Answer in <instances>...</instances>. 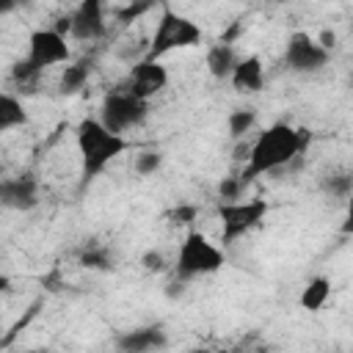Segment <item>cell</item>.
I'll use <instances>...</instances> for the list:
<instances>
[{
  "instance_id": "6",
  "label": "cell",
  "mask_w": 353,
  "mask_h": 353,
  "mask_svg": "<svg viewBox=\"0 0 353 353\" xmlns=\"http://www.w3.org/2000/svg\"><path fill=\"white\" fill-rule=\"evenodd\" d=\"M146 116H149V105H146V99H141V97H135L130 88H116V91H110L105 99H102V105H99V121L108 127V130H113V132H119V135H124L127 130H135V127H141L143 121H146Z\"/></svg>"
},
{
  "instance_id": "21",
  "label": "cell",
  "mask_w": 353,
  "mask_h": 353,
  "mask_svg": "<svg viewBox=\"0 0 353 353\" xmlns=\"http://www.w3.org/2000/svg\"><path fill=\"white\" fill-rule=\"evenodd\" d=\"M323 190L331 199H347L353 193V174H328L323 176Z\"/></svg>"
},
{
  "instance_id": "7",
  "label": "cell",
  "mask_w": 353,
  "mask_h": 353,
  "mask_svg": "<svg viewBox=\"0 0 353 353\" xmlns=\"http://www.w3.org/2000/svg\"><path fill=\"white\" fill-rule=\"evenodd\" d=\"M331 50H325L314 36L295 30L284 44V66L295 74H317L328 66Z\"/></svg>"
},
{
  "instance_id": "16",
  "label": "cell",
  "mask_w": 353,
  "mask_h": 353,
  "mask_svg": "<svg viewBox=\"0 0 353 353\" xmlns=\"http://www.w3.org/2000/svg\"><path fill=\"white\" fill-rule=\"evenodd\" d=\"M328 298H331V279L328 276H312L306 281V287L301 290L298 303L306 312H320L328 303Z\"/></svg>"
},
{
  "instance_id": "29",
  "label": "cell",
  "mask_w": 353,
  "mask_h": 353,
  "mask_svg": "<svg viewBox=\"0 0 353 353\" xmlns=\"http://www.w3.org/2000/svg\"><path fill=\"white\" fill-rule=\"evenodd\" d=\"M317 41H320L325 50H334V44H336V33H334V30H323V33L317 36Z\"/></svg>"
},
{
  "instance_id": "24",
  "label": "cell",
  "mask_w": 353,
  "mask_h": 353,
  "mask_svg": "<svg viewBox=\"0 0 353 353\" xmlns=\"http://www.w3.org/2000/svg\"><path fill=\"white\" fill-rule=\"evenodd\" d=\"M165 218H168L171 226H190V223L199 218V204H193V201H182V204L171 207Z\"/></svg>"
},
{
  "instance_id": "20",
  "label": "cell",
  "mask_w": 353,
  "mask_h": 353,
  "mask_svg": "<svg viewBox=\"0 0 353 353\" xmlns=\"http://www.w3.org/2000/svg\"><path fill=\"white\" fill-rule=\"evenodd\" d=\"M130 168H132V174H138V176H154V174L163 168V152L154 149V146L141 149V152L132 157Z\"/></svg>"
},
{
  "instance_id": "28",
  "label": "cell",
  "mask_w": 353,
  "mask_h": 353,
  "mask_svg": "<svg viewBox=\"0 0 353 353\" xmlns=\"http://www.w3.org/2000/svg\"><path fill=\"white\" fill-rule=\"evenodd\" d=\"M33 0H0V14L3 17H8L11 11H17V8H28Z\"/></svg>"
},
{
  "instance_id": "1",
  "label": "cell",
  "mask_w": 353,
  "mask_h": 353,
  "mask_svg": "<svg viewBox=\"0 0 353 353\" xmlns=\"http://www.w3.org/2000/svg\"><path fill=\"white\" fill-rule=\"evenodd\" d=\"M309 141H312V135L306 130H298L287 121H276V124L265 127L251 141V152H248V160H245L240 176L248 185V182H254L265 174H273V171L290 165L306 149Z\"/></svg>"
},
{
  "instance_id": "23",
  "label": "cell",
  "mask_w": 353,
  "mask_h": 353,
  "mask_svg": "<svg viewBox=\"0 0 353 353\" xmlns=\"http://www.w3.org/2000/svg\"><path fill=\"white\" fill-rule=\"evenodd\" d=\"M243 190H245V179L240 174L223 176L218 182V199L221 201H237V199H243Z\"/></svg>"
},
{
  "instance_id": "8",
  "label": "cell",
  "mask_w": 353,
  "mask_h": 353,
  "mask_svg": "<svg viewBox=\"0 0 353 353\" xmlns=\"http://www.w3.org/2000/svg\"><path fill=\"white\" fill-rule=\"evenodd\" d=\"M72 58L69 52V44H66V36L58 33L55 28H39L28 36V55H25V63L33 69V72H44L50 66H58V63H66Z\"/></svg>"
},
{
  "instance_id": "22",
  "label": "cell",
  "mask_w": 353,
  "mask_h": 353,
  "mask_svg": "<svg viewBox=\"0 0 353 353\" xmlns=\"http://www.w3.org/2000/svg\"><path fill=\"white\" fill-rule=\"evenodd\" d=\"M160 0H132V3H127L124 8H119L116 11V22L119 25H132L135 19H141L149 8H154Z\"/></svg>"
},
{
  "instance_id": "9",
  "label": "cell",
  "mask_w": 353,
  "mask_h": 353,
  "mask_svg": "<svg viewBox=\"0 0 353 353\" xmlns=\"http://www.w3.org/2000/svg\"><path fill=\"white\" fill-rule=\"evenodd\" d=\"M168 85V69L154 61V58H141L130 66V74L124 80V88H130L135 97L141 99H152L154 94H160Z\"/></svg>"
},
{
  "instance_id": "17",
  "label": "cell",
  "mask_w": 353,
  "mask_h": 353,
  "mask_svg": "<svg viewBox=\"0 0 353 353\" xmlns=\"http://www.w3.org/2000/svg\"><path fill=\"white\" fill-rule=\"evenodd\" d=\"M28 124V110L22 105V99L11 91H6L0 97V132H11L17 127Z\"/></svg>"
},
{
  "instance_id": "26",
  "label": "cell",
  "mask_w": 353,
  "mask_h": 353,
  "mask_svg": "<svg viewBox=\"0 0 353 353\" xmlns=\"http://www.w3.org/2000/svg\"><path fill=\"white\" fill-rule=\"evenodd\" d=\"M339 234L353 237V193L347 196V204H345V218H342V223H339Z\"/></svg>"
},
{
  "instance_id": "11",
  "label": "cell",
  "mask_w": 353,
  "mask_h": 353,
  "mask_svg": "<svg viewBox=\"0 0 353 353\" xmlns=\"http://www.w3.org/2000/svg\"><path fill=\"white\" fill-rule=\"evenodd\" d=\"M108 30L105 22V3L102 0H80L72 11V39L77 41H97Z\"/></svg>"
},
{
  "instance_id": "10",
  "label": "cell",
  "mask_w": 353,
  "mask_h": 353,
  "mask_svg": "<svg viewBox=\"0 0 353 353\" xmlns=\"http://www.w3.org/2000/svg\"><path fill=\"white\" fill-rule=\"evenodd\" d=\"M39 179L33 174H19V176H6L0 182V204L6 210L17 212H30L39 207Z\"/></svg>"
},
{
  "instance_id": "5",
  "label": "cell",
  "mask_w": 353,
  "mask_h": 353,
  "mask_svg": "<svg viewBox=\"0 0 353 353\" xmlns=\"http://www.w3.org/2000/svg\"><path fill=\"white\" fill-rule=\"evenodd\" d=\"M270 204L265 199H237V201H218V221H221V243L232 245L234 240L245 237L268 218Z\"/></svg>"
},
{
  "instance_id": "30",
  "label": "cell",
  "mask_w": 353,
  "mask_h": 353,
  "mask_svg": "<svg viewBox=\"0 0 353 353\" xmlns=\"http://www.w3.org/2000/svg\"><path fill=\"white\" fill-rule=\"evenodd\" d=\"M350 80H353V69H350Z\"/></svg>"
},
{
  "instance_id": "18",
  "label": "cell",
  "mask_w": 353,
  "mask_h": 353,
  "mask_svg": "<svg viewBox=\"0 0 353 353\" xmlns=\"http://www.w3.org/2000/svg\"><path fill=\"white\" fill-rule=\"evenodd\" d=\"M80 265L88 268V270H113V254L108 245H99V243H88L83 251H80Z\"/></svg>"
},
{
  "instance_id": "25",
  "label": "cell",
  "mask_w": 353,
  "mask_h": 353,
  "mask_svg": "<svg viewBox=\"0 0 353 353\" xmlns=\"http://www.w3.org/2000/svg\"><path fill=\"white\" fill-rule=\"evenodd\" d=\"M141 268L146 273H165L168 270V259H165V254L160 248H146L141 254Z\"/></svg>"
},
{
  "instance_id": "2",
  "label": "cell",
  "mask_w": 353,
  "mask_h": 353,
  "mask_svg": "<svg viewBox=\"0 0 353 353\" xmlns=\"http://www.w3.org/2000/svg\"><path fill=\"white\" fill-rule=\"evenodd\" d=\"M74 143H77V154H80V174H83V185L94 182L119 154H124L130 149V141L113 130H108L99 116L91 119H80L77 130H74Z\"/></svg>"
},
{
  "instance_id": "14",
  "label": "cell",
  "mask_w": 353,
  "mask_h": 353,
  "mask_svg": "<svg viewBox=\"0 0 353 353\" xmlns=\"http://www.w3.org/2000/svg\"><path fill=\"white\" fill-rule=\"evenodd\" d=\"M237 63H240V55L229 41H215L207 50V72L215 80H229Z\"/></svg>"
},
{
  "instance_id": "4",
  "label": "cell",
  "mask_w": 353,
  "mask_h": 353,
  "mask_svg": "<svg viewBox=\"0 0 353 353\" xmlns=\"http://www.w3.org/2000/svg\"><path fill=\"white\" fill-rule=\"evenodd\" d=\"M204 39L201 28L185 17V14H176L174 8H163L157 25H154V33L149 39V50H146V58H154L160 61L163 55L174 52V50H188V47H199Z\"/></svg>"
},
{
  "instance_id": "12",
  "label": "cell",
  "mask_w": 353,
  "mask_h": 353,
  "mask_svg": "<svg viewBox=\"0 0 353 353\" xmlns=\"http://www.w3.org/2000/svg\"><path fill=\"white\" fill-rule=\"evenodd\" d=\"M165 345H168V334L160 323L138 325L116 336V347L124 353H152V350H163Z\"/></svg>"
},
{
  "instance_id": "3",
  "label": "cell",
  "mask_w": 353,
  "mask_h": 353,
  "mask_svg": "<svg viewBox=\"0 0 353 353\" xmlns=\"http://www.w3.org/2000/svg\"><path fill=\"white\" fill-rule=\"evenodd\" d=\"M226 265V254L199 229H190L179 248H176V259H174V273L185 281L199 279V276H210L218 273Z\"/></svg>"
},
{
  "instance_id": "13",
  "label": "cell",
  "mask_w": 353,
  "mask_h": 353,
  "mask_svg": "<svg viewBox=\"0 0 353 353\" xmlns=\"http://www.w3.org/2000/svg\"><path fill=\"white\" fill-rule=\"evenodd\" d=\"M229 83H232V88L237 94H256V91H262V85H265V66H262L259 55L240 58V63L234 66Z\"/></svg>"
},
{
  "instance_id": "27",
  "label": "cell",
  "mask_w": 353,
  "mask_h": 353,
  "mask_svg": "<svg viewBox=\"0 0 353 353\" xmlns=\"http://www.w3.org/2000/svg\"><path fill=\"white\" fill-rule=\"evenodd\" d=\"M185 284H188V281H185V279H179V276H176V279H171V281L165 284V290H163V292H165V298H168V301H179V298L185 295Z\"/></svg>"
},
{
  "instance_id": "15",
  "label": "cell",
  "mask_w": 353,
  "mask_h": 353,
  "mask_svg": "<svg viewBox=\"0 0 353 353\" xmlns=\"http://www.w3.org/2000/svg\"><path fill=\"white\" fill-rule=\"evenodd\" d=\"M91 77V61H77V63H66L61 69V77H58V94L61 97H74L85 88Z\"/></svg>"
},
{
  "instance_id": "19",
  "label": "cell",
  "mask_w": 353,
  "mask_h": 353,
  "mask_svg": "<svg viewBox=\"0 0 353 353\" xmlns=\"http://www.w3.org/2000/svg\"><path fill=\"white\" fill-rule=\"evenodd\" d=\"M254 124H256V110L254 108H234L229 113V119H226V130H229V135L234 141L245 138L254 130Z\"/></svg>"
}]
</instances>
